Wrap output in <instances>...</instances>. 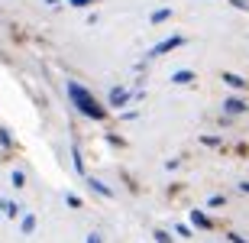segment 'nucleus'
Listing matches in <instances>:
<instances>
[{"mask_svg": "<svg viewBox=\"0 0 249 243\" xmlns=\"http://www.w3.org/2000/svg\"><path fill=\"white\" fill-rule=\"evenodd\" d=\"M88 185H91L94 191H97V195H104V198H113V191H110V188H107V185H104L101 178H88Z\"/></svg>", "mask_w": 249, "mask_h": 243, "instance_id": "nucleus-8", "label": "nucleus"}, {"mask_svg": "<svg viewBox=\"0 0 249 243\" xmlns=\"http://www.w3.org/2000/svg\"><path fill=\"white\" fill-rule=\"evenodd\" d=\"M165 19H172V7H162L152 13V23H165Z\"/></svg>", "mask_w": 249, "mask_h": 243, "instance_id": "nucleus-11", "label": "nucleus"}, {"mask_svg": "<svg viewBox=\"0 0 249 243\" xmlns=\"http://www.w3.org/2000/svg\"><path fill=\"white\" fill-rule=\"evenodd\" d=\"M227 237H230V243H249V240H243L240 234H227Z\"/></svg>", "mask_w": 249, "mask_h": 243, "instance_id": "nucleus-21", "label": "nucleus"}, {"mask_svg": "<svg viewBox=\"0 0 249 243\" xmlns=\"http://www.w3.org/2000/svg\"><path fill=\"white\" fill-rule=\"evenodd\" d=\"M191 224L197 227V230H211V227H213V221H211L207 214H204V211H197V207H194V211H191Z\"/></svg>", "mask_w": 249, "mask_h": 243, "instance_id": "nucleus-4", "label": "nucleus"}, {"mask_svg": "<svg viewBox=\"0 0 249 243\" xmlns=\"http://www.w3.org/2000/svg\"><path fill=\"white\" fill-rule=\"evenodd\" d=\"M126 104H129L126 88H110V107H126Z\"/></svg>", "mask_w": 249, "mask_h": 243, "instance_id": "nucleus-3", "label": "nucleus"}, {"mask_svg": "<svg viewBox=\"0 0 249 243\" xmlns=\"http://www.w3.org/2000/svg\"><path fill=\"white\" fill-rule=\"evenodd\" d=\"M194 72H188V68H181V72H175V75H172V84H191L194 81Z\"/></svg>", "mask_w": 249, "mask_h": 243, "instance_id": "nucleus-6", "label": "nucleus"}, {"mask_svg": "<svg viewBox=\"0 0 249 243\" xmlns=\"http://www.w3.org/2000/svg\"><path fill=\"white\" fill-rule=\"evenodd\" d=\"M65 201H68V207H81V198L78 195H65Z\"/></svg>", "mask_w": 249, "mask_h": 243, "instance_id": "nucleus-17", "label": "nucleus"}, {"mask_svg": "<svg viewBox=\"0 0 249 243\" xmlns=\"http://www.w3.org/2000/svg\"><path fill=\"white\" fill-rule=\"evenodd\" d=\"M207 205H211V207H223V205H227V198H223V195H211Z\"/></svg>", "mask_w": 249, "mask_h": 243, "instance_id": "nucleus-16", "label": "nucleus"}, {"mask_svg": "<svg viewBox=\"0 0 249 243\" xmlns=\"http://www.w3.org/2000/svg\"><path fill=\"white\" fill-rule=\"evenodd\" d=\"M223 84H230V88H246V81H243L240 75H233V72H223Z\"/></svg>", "mask_w": 249, "mask_h": 243, "instance_id": "nucleus-9", "label": "nucleus"}, {"mask_svg": "<svg viewBox=\"0 0 249 243\" xmlns=\"http://www.w3.org/2000/svg\"><path fill=\"white\" fill-rule=\"evenodd\" d=\"M19 211H23V207H19L17 201H0V214H7V217H19Z\"/></svg>", "mask_w": 249, "mask_h": 243, "instance_id": "nucleus-7", "label": "nucleus"}, {"mask_svg": "<svg viewBox=\"0 0 249 243\" xmlns=\"http://www.w3.org/2000/svg\"><path fill=\"white\" fill-rule=\"evenodd\" d=\"M19 230H23V234H33V230H36V217H33V214H23V221H19Z\"/></svg>", "mask_w": 249, "mask_h": 243, "instance_id": "nucleus-10", "label": "nucleus"}, {"mask_svg": "<svg viewBox=\"0 0 249 243\" xmlns=\"http://www.w3.org/2000/svg\"><path fill=\"white\" fill-rule=\"evenodd\" d=\"M181 46H185V36H168V39H162L159 46H152L149 56L159 58V56H165V52H172V49H181Z\"/></svg>", "mask_w": 249, "mask_h": 243, "instance_id": "nucleus-2", "label": "nucleus"}, {"mask_svg": "<svg viewBox=\"0 0 249 243\" xmlns=\"http://www.w3.org/2000/svg\"><path fill=\"white\" fill-rule=\"evenodd\" d=\"M0 146H3V150H13V136H10L3 127H0Z\"/></svg>", "mask_w": 249, "mask_h": 243, "instance_id": "nucleus-13", "label": "nucleus"}, {"mask_svg": "<svg viewBox=\"0 0 249 243\" xmlns=\"http://www.w3.org/2000/svg\"><path fill=\"white\" fill-rule=\"evenodd\" d=\"M68 3H71V7H91L94 0H68Z\"/></svg>", "mask_w": 249, "mask_h": 243, "instance_id": "nucleus-20", "label": "nucleus"}, {"mask_svg": "<svg viewBox=\"0 0 249 243\" xmlns=\"http://www.w3.org/2000/svg\"><path fill=\"white\" fill-rule=\"evenodd\" d=\"M240 191H246V195H249V182H243V185H240Z\"/></svg>", "mask_w": 249, "mask_h": 243, "instance_id": "nucleus-23", "label": "nucleus"}, {"mask_svg": "<svg viewBox=\"0 0 249 243\" xmlns=\"http://www.w3.org/2000/svg\"><path fill=\"white\" fill-rule=\"evenodd\" d=\"M46 3H52V7H55V3H62V0H46Z\"/></svg>", "mask_w": 249, "mask_h": 243, "instance_id": "nucleus-24", "label": "nucleus"}, {"mask_svg": "<svg viewBox=\"0 0 249 243\" xmlns=\"http://www.w3.org/2000/svg\"><path fill=\"white\" fill-rule=\"evenodd\" d=\"M156 243H175L168 230H156Z\"/></svg>", "mask_w": 249, "mask_h": 243, "instance_id": "nucleus-15", "label": "nucleus"}, {"mask_svg": "<svg viewBox=\"0 0 249 243\" xmlns=\"http://www.w3.org/2000/svg\"><path fill=\"white\" fill-rule=\"evenodd\" d=\"M230 3H233L236 10H249V0H230Z\"/></svg>", "mask_w": 249, "mask_h": 243, "instance_id": "nucleus-19", "label": "nucleus"}, {"mask_svg": "<svg viewBox=\"0 0 249 243\" xmlns=\"http://www.w3.org/2000/svg\"><path fill=\"white\" fill-rule=\"evenodd\" d=\"M223 111L227 113H243V111H249V104L243 101V97H227V101H223Z\"/></svg>", "mask_w": 249, "mask_h": 243, "instance_id": "nucleus-5", "label": "nucleus"}, {"mask_svg": "<svg viewBox=\"0 0 249 243\" xmlns=\"http://www.w3.org/2000/svg\"><path fill=\"white\" fill-rule=\"evenodd\" d=\"M88 243H101V234H91V237H88Z\"/></svg>", "mask_w": 249, "mask_h": 243, "instance_id": "nucleus-22", "label": "nucleus"}, {"mask_svg": "<svg viewBox=\"0 0 249 243\" xmlns=\"http://www.w3.org/2000/svg\"><path fill=\"white\" fill-rule=\"evenodd\" d=\"M10 182H13V185H17V188H23V185H26V175H23V172H19V168H17V172L10 175Z\"/></svg>", "mask_w": 249, "mask_h": 243, "instance_id": "nucleus-14", "label": "nucleus"}, {"mask_svg": "<svg viewBox=\"0 0 249 243\" xmlns=\"http://www.w3.org/2000/svg\"><path fill=\"white\" fill-rule=\"evenodd\" d=\"M175 234H178V237H191V227H188V224H178Z\"/></svg>", "mask_w": 249, "mask_h": 243, "instance_id": "nucleus-18", "label": "nucleus"}, {"mask_svg": "<svg viewBox=\"0 0 249 243\" xmlns=\"http://www.w3.org/2000/svg\"><path fill=\"white\" fill-rule=\"evenodd\" d=\"M71 159H74V168L84 172V159H81V150H78V146H71Z\"/></svg>", "mask_w": 249, "mask_h": 243, "instance_id": "nucleus-12", "label": "nucleus"}, {"mask_svg": "<svg viewBox=\"0 0 249 243\" xmlns=\"http://www.w3.org/2000/svg\"><path fill=\"white\" fill-rule=\"evenodd\" d=\"M65 91H68V101L78 107V113H84V117H91V120H107V107H104L97 97H94L84 84L78 81H68L65 84Z\"/></svg>", "mask_w": 249, "mask_h": 243, "instance_id": "nucleus-1", "label": "nucleus"}]
</instances>
